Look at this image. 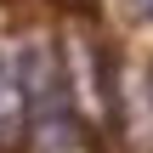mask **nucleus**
<instances>
[{"mask_svg": "<svg viewBox=\"0 0 153 153\" xmlns=\"http://www.w3.org/2000/svg\"><path fill=\"white\" fill-rule=\"evenodd\" d=\"M17 57H23V97H28V142L40 153H68L79 136V119H74L62 51L51 40H23Z\"/></svg>", "mask_w": 153, "mask_h": 153, "instance_id": "1", "label": "nucleus"}, {"mask_svg": "<svg viewBox=\"0 0 153 153\" xmlns=\"http://www.w3.org/2000/svg\"><path fill=\"white\" fill-rule=\"evenodd\" d=\"M28 142V97H23V57L0 45V153Z\"/></svg>", "mask_w": 153, "mask_h": 153, "instance_id": "2", "label": "nucleus"}, {"mask_svg": "<svg viewBox=\"0 0 153 153\" xmlns=\"http://www.w3.org/2000/svg\"><path fill=\"white\" fill-rule=\"evenodd\" d=\"M136 11H142V17H153V0H136Z\"/></svg>", "mask_w": 153, "mask_h": 153, "instance_id": "3", "label": "nucleus"}, {"mask_svg": "<svg viewBox=\"0 0 153 153\" xmlns=\"http://www.w3.org/2000/svg\"><path fill=\"white\" fill-rule=\"evenodd\" d=\"M148 97H153V68H148Z\"/></svg>", "mask_w": 153, "mask_h": 153, "instance_id": "4", "label": "nucleus"}]
</instances>
